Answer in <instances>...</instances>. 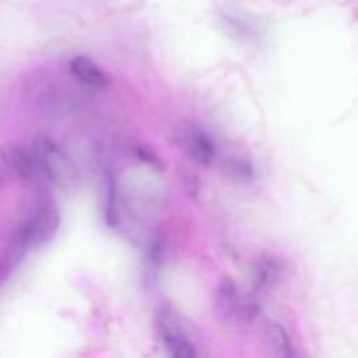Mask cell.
Here are the masks:
<instances>
[{
	"label": "cell",
	"instance_id": "1",
	"mask_svg": "<svg viewBox=\"0 0 358 358\" xmlns=\"http://www.w3.org/2000/svg\"><path fill=\"white\" fill-rule=\"evenodd\" d=\"M59 221V213L53 203H38L21 222L15 236L17 245L22 249L42 246L56 234Z\"/></svg>",
	"mask_w": 358,
	"mask_h": 358
},
{
	"label": "cell",
	"instance_id": "5",
	"mask_svg": "<svg viewBox=\"0 0 358 358\" xmlns=\"http://www.w3.org/2000/svg\"><path fill=\"white\" fill-rule=\"evenodd\" d=\"M41 162L46 180L60 182L73 173V166L63 150L48 137H41L31 145Z\"/></svg>",
	"mask_w": 358,
	"mask_h": 358
},
{
	"label": "cell",
	"instance_id": "11",
	"mask_svg": "<svg viewBox=\"0 0 358 358\" xmlns=\"http://www.w3.org/2000/svg\"><path fill=\"white\" fill-rule=\"evenodd\" d=\"M280 273V266L274 259H260L253 267V282L256 288L267 289L275 284Z\"/></svg>",
	"mask_w": 358,
	"mask_h": 358
},
{
	"label": "cell",
	"instance_id": "10",
	"mask_svg": "<svg viewBox=\"0 0 358 358\" xmlns=\"http://www.w3.org/2000/svg\"><path fill=\"white\" fill-rule=\"evenodd\" d=\"M222 172L236 182L248 183L255 178V168L249 159L239 155H231L221 164Z\"/></svg>",
	"mask_w": 358,
	"mask_h": 358
},
{
	"label": "cell",
	"instance_id": "7",
	"mask_svg": "<svg viewBox=\"0 0 358 358\" xmlns=\"http://www.w3.org/2000/svg\"><path fill=\"white\" fill-rule=\"evenodd\" d=\"M70 74L81 84L90 88H105L108 85V77L105 71L90 57L77 55L69 62Z\"/></svg>",
	"mask_w": 358,
	"mask_h": 358
},
{
	"label": "cell",
	"instance_id": "8",
	"mask_svg": "<svg viewBox=\"0 0 358 358\" xmlns=\"http://www.w3.org/2000/svg\"><path fill=\"white\" fill-rule=\"evenodd\" d=\"M220 18L227 29H229L234 36L245 42H257L260 39V29L256 21L248 17L243 11L234 8H225L221 11Z\"/></svg>",
	"mask_w": 358,
	"mask_h": 358
},
{
	"label": "cell",
	"instance_id": "9",
	"mask_svg": "<svg viewBox=\"0 0 358 358\" xmlns=\"http://www.w3.org/2000/svg\"><path fill=\"white\" fill-rule=\"evenodd\" d=\"M266 337L273 358H301L288 331L280 323H270L266 329Z\"/></svg>",
	"mask_w": 358,
	"mask_h": 358
},
{
	"label": "cell",
	"instance_id": "6",
	"mask_svg": "<svg viewBox=\"0 0 358 358\" xmlns=\"http://www.w3.org/2000/svg\"><path fill=\"white\" fill-rule=\"evenodd\" d=\"M4 165L14 178L31 182L46 180L32 147H11L4 152Z\"/></svg>",
	"mask_w": 358,
	"mask_h": 358
},
{
	"label": "cell",
	"instance_id": "4",
	"mask_svg": "<svg viewBox=\"0 0 358 358\" xmlns=\"http://www.w3.org/2000/svg\"><path fill=\"white\" fill-rule=\"evenodd\" d=\"M178 140L185 152L200 165H210L217 154L213 137L196 123H185L178 129Z\"/></svg>",
	"mask_w": 358,
	"mask_h": 358
},
{
	"label": "cell",
	"instance_id": "2",
	"mask_svg": "<svg viewBox=\"0 0 358 358\" xmlns=\"http://www.w3.org/2000/svg\"><path fill=\"white\" fill-rule=\"evenodd\" d=\"M218 315L236 324H250L259 316V303L246 295L231 278H222L215 289Z\"/></svg>",
	"mask_w": 358,
	"mask_h": 358
},
{
	"label": "cell",
	"instance_id": "3",
	"mask_svg": "<svg viewBox=\"0 0 358 358\" xmlns=\"http://www.w3.org/2000/svg\"><path fill=\"white\" fill-rule=\"evenodd\" d=\"M157 329L169 358H199L196 344L169 310H158Z\"/></svg>",
	"mask_w": 358,
	"mask_h": 358
}]
</instances>
